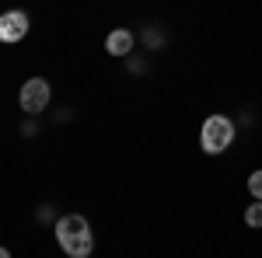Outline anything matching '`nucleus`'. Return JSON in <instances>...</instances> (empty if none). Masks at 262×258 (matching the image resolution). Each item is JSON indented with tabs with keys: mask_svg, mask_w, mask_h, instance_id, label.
Instances as JSON below:
<instances>
[{
	"mask_svg": "<svg viewBox=\"0 0 262 258\" xmlns=\"http://www.w3.org/2000/svg\"><path fill=\"white\" fill-rule=\"evenodd\" d=\"M18 101H21V108H25L28 115H42L46 105H49V80L46 77H28L25 87H21Z\"/></svg>",
	"mask_w": 262,
	"mask_h": 258,
	"instance_id": "7ed1b4c3",
	"label": "nucleus"
},
{
	"mask_svg": "<svg viewBox=\"0 0 262 258\" xmlns=\"http://www.w3.org/2000/svg\"><path fill=\"white\" fill-rule=\"evenodd\" d=\"M105 49H108L112 56H129V49H133V32H129V28H116V32H108Z\"/></svg>",
	"mask_w": 262,
	"mask_h": 258,
	"instance_id": "39448f33",
	"label": "nucleus"
},
{
	"mask_svg": "<svg viewBox=\"0 0 262 258\" xmlns=\"http://www.w3.org/2000/svg\"><path fill=\"white\" fill-rule=\"evenodd\" d=\"M234 139V122L224 119V115H210L203 122V133H200V143L206 154H224Z\"/></svg>",
	"mask_w": 262,
	"mask_h": 258,
	"instance_id": "f03ea898",
	"label": "nucleus"
},
{
	"mask_svg": "<svg viewBox=\"0 0 262 258\" xmlns=\"http://www.w3.org/2000/svg\"><path fill=\"white\" fill-rule=\"evenodd\" d=\"M143 42H147V45H161V35H158V32H147Z\"/></svg>",
	"mask_w": 262,
	"mask_h": 258,
	"instance_id": "6e6552de",
	"label": "nucleus"
},
{
	"mask_svg": "<svg viewBox=\"0 0 262 258\" xmlns=\"http://www.w3.org/2000/svg\"><path fill=\"white\" fill-rule=\"evenodd\" d=\"M245 220H248V227H259V220H262V209H259V202H255V206H252V209L245 213Z\"/></svg>",
	"mask_w": 262,
	"mask_h": 258,
	"instance_id": "423d86ee",
	"label": "nucleus"
},
{
	"mask_svg": "<svg viewBox=\"0 0 262 258\" xmlns=\"http://www.w3.org/2000/svg\"><path fill=\"white\" fill-rule=\"evenodd\" d=\"M0 258H11V251H7V248H0Z\"/></svg>",
	"mask_w": 262,
	"mask_h": 258,
	"instance_id": "1a4fd4ad",
	"label": "nucleus"
},
{
	"mask_svg": "<svg viewBox=\"0 0 262 258\" xmlns=\"http://www.w3.org/2000/svg\"><path fill=\"white\" fill-rule=\"evenodd\" d=\"M56 241H60V248L70 258H88L91 248H95L91 227H88V220L77 217V213H74V217H60V223H56Z\"/></svg>",
	"mask_w": 262,
	"mask_h": 258,
	"instance_id": "f257e3e1",
	"label": "nucleus"
},
{
	"mask_svg": "<svg viewBox=\"0 0 262 258\" xmlns=\"http://www.w3.org/2000/svg\"><path fill=\"white\" fill-rule=\"evenodd\" d=\"M248 192H252V196H262V175H252V178H248Z\"/></svg>",
	"mask_w": 262,
	"mask_h": 258,
	"instance_id": "0eeeda50",
	"label": "nucleus"
},
{
	"mask_svg": "<svg viewBox=\"0 0 262 258\" xmlns=\"http://www.w3.org/2000/svg\"><path fill=\"white\" fill-rule=\"evenodd\" d=\"M25 35H28V14L21 11L0 14V42H21Z\"/></svg>",
	"mask_w": 262,
	"mask_h": 258,
	"instance_id": "20e7f679",
	"label": "nucleus"
}]
</instances>
